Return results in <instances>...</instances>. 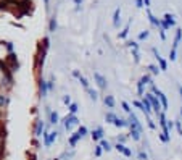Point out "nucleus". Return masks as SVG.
I'll return each instance as SVG.
<instances>
[{
	"instance_id": "nucleus-1",
	"label": "nucleus",
	"mask_w": 182,
	"mask_h": 160,
	"mask_svg": "<svg viewBox=\"0 0 182 160\" xmlns=\"http://www.w3.org/2000/svg\"><path fill=\"white\" fill-rule=\"evenodd\" d=\"M63 126H65V129L69 133L74 126H79V118H77L76 115H71V113H69V115H66L65 118H63Z\"/></svg>"
},
{
	"instance_id": "nucleus-2",
	"label": "nucleus",
	"mask_w": 182,
	"mask_h": 160,
	"mask_svg": "<svg viewBox=\"0 0 182 160\" xmlns=\"http://www.w3.org/2000/svg\"><path fill=\"white\" fill-rule=\"evenodd\" d=\"M147 84H153V79H152V76L150 74H145V76H142L140 81L137 82V94L140 95V97H143V92H145V86Z\"/></svg>"
},
{
	"instance_id": "nucleus-3",
	"label": "nucleus",
	"mask_w": 182,
	"mask_h": 160,
	"mask_svg": "<svg viewBox=\"0 0 182 160\" xmlns=\"http://www.w3.org/2000/svg\"><path fill=\"white\" fill-rule=\"evenodd\" d=\"M145 97L148 99L150 102H152V107H153V112L156 113V115H160L163 112V105L161 102H160V99L156 97V95L153 94V92H148V94H145Z\"/></svg>"
},
{
	"instance_id": "nucleus-4",
	"label": "nucleus",
	"mask_w": 182,
	"mask_h": 160,
	"mask_svg": "<svg viewBox=\"0 0 182 160\" xmlns=\"http://www.w3.org/2000/svg\"><path fill=\"white\" fill-rule=\"evenodd\" d=\"M127 120H129V128H131V129H137V131L143 133V128H142L140 121H139L137 115H135L134 112H132V113H129V116H127Z\"/></svg>"
},
{
	"instance_id": "nucleus-5",
	"label": "nucleus",
	"mask_w": 182,
	"mask_h": 160,
	"mask_svg": "<svg viewBox=\"0 0 182 160\" xmlns=\"http://www.w3.org/2000/svg\"><path fill=\"white\" fill-rule=\"evenodd\" d=\"M58 138V131H52V133H44V144H45V147H50L55 141H57Z\"/></svg>"
},
{
	"instance_id": "nucleus-6",
	"label": "nucleus",
	"mask_w": 182,
	"mask_h": 160,
	"mask_svg": "<svg viewBox=\"0 0 182 160\" xmlns=\"http://www.w3.org/2000/svg\"><path fill=\"white\" fill-rule=\"evenodd\" d=\"M152 52H153V55H155V58H156V62H158V65H160V68H161V71H166L168 70V62H166L164 58L160 55V52H158L156 49H152Z\"/></svg>"
},
{
	"instance_id": "nucleus-7",
	"label": "nucleus",
	"mask_w": 182,
	"mask_h": 160,
	"mask_svg": "<svg viewBox=\"0 0 182 160\" xmlns=\"http://www.w3.org/2000/svg\"><path fill=\"white\" fill-rule=\"evenodd\" d=\"M114 149H116L119 154H122L124 157H132L134 155V152L131 150L129 147H126V144H121V142H118L116 146H114Z\"/></svg>"
},
{
	"instance_id": "nucleus-8",
	"label": "nucleus",
	"mask_w": 182,
	"mask_h": 160,
	"mask_svg": "<svg viewBox=\"0 0 182 160\" xmlns=\"http://www.w3.org/2000/svg\"><path fill=\"white\" fill-rule=\"evenodd\" d=\"M93 79H95V82H97V86L100 87V89H106V86H108V82H106V78L105 76H101L100 73H93Z\"/></svg>"
},
{
	"instance_id": "nucleus-9",
	"label": "nucleus",
	"mask_w": 182,
	"mask_h": 160,
	"mask_svg": "<svg viewBox=\"0 0 182 160\" xmlns=\"http://www.w3.org/2000/svg\"><path fill=\"white\" fill-rule=\"evenodd\" d=\"M103 136H105V133H103V128H101V126L95 128V129L90 133V138H92V141H101V139H103Z\"/></svg>"
},
{
	"instance_id": "nucleus-10",
	"label": "nucleus",
	"mask_w": 182,
	"mask_h": 160,
	"mask_svg": "<svg viewBox=\"0 0 182 160\" xmlns=\"http://www.w3.org/2000/svg\"><path fill=\"white\" fill-rule=\"evenodd\" d=\"M182 41V29H176V36H174V41H173V50H177L179 44Z\"/></svg>"
},
{
	"instance_id": "nucleus-11",
	"label": "nucleus",
	"mask_w": 182,
	"mask_h": 160,
	"mask_svg": "<svg viewBox=\"0 0 182 160\" xmlns=\"http://www.w3.org/2000/svg\"><path fill=\"white\" fill-rule=\"evenodd\" d=\"M142 103H143V107H145V112H143V113H145L147 116H150V113L153 112V107H152V102H150L148 99H147L145 95H143V97H142Z\"/></svg>"
},
{
	"instance_id": "nucleus-12",
	"label": "nucleus",
	"mask_w": 182,
	"mask_h": 160,
	"mask_svg": "<svg viewBox=\"0 0 182 160\" xmlns=\"http://www.w3.org/2000/svg\"><path fill=\"white\" fill-rule=\"evenodd\" d=\"M44 129H45L44 121H42V120H37V121H36V128H34V133H36L37 138H39V136H44V134H42V133H44Z\"/></svg>"
},
{
	"instance_id": "nucleus-13",
	"label": "nucleus",
	"mask_w": 182,
	"mask_h": 160,
	"mask_svg": "<svg viewBox=\"0 0 182 160\" xmlns=\"http://www.w3.org/2000/svg\"><path fill=\"white\" fill-rule=\"evenodd\" d=\"M121 25V8H116L114 10V15H113V26L114 28H119Z\"/></svg>"
},
{
	"instance_id": "nucleus-14",
	"label": "nucleus",
	"mask_w": 182,
	"mask_h": 160,
	"mask_svg": "<svg viewBox=\"0 0 182 160\" xmlns=\"http://www.w3.org/2000/svg\"><path fill=\"white\" fill-rule=\"evenodd\" d=\"M39 87H41V97L45 99V97H47V91H49V84H47V81L41 79V84H39Z\"/></svg>"
},
{
	"instance_id": "nucleus-15",
	"label": "nucleus",
	"mask_w": 182,
	"mask_h": 160,
	"mask_svg": "<svg viewBox=\"0 0 182 160\" xmlns=\"http://www.w3.org/2000/svg\"><path fill=\"white\" fill-rule=\"evenodd\" d=\"M131 25H132V18L127 21V25L124 26V29L119 33V39H126V37H127V34H129V29H131Z\"/></svg>"
},
{
	"instance_id": "nucleus-16",
	"label": "nucleus",
	"mask_w": 182,
	"mask_h": 160,
	"mask_svg": "<svg viewBox=\"0 0 182 160\" xmlns=\"http://www.w3.org/2000/svg\"><path fill=\"white\" fill-rule=\"evenodd\" d=\"M114 126L116 128H129V120H124V118L118 116V120L114 121Z\"/></svg>"
},
{
	"instance_id": "nucleus-17",
	"label": "nucleus",
	"mask_w": 182,
	"mask_h": 160,
	"mask_svg": "<svg viewBox=\"0 0 182 160\" xmlns=\"http://www.w3.org/2000/svg\"><path fill=\"white\" fill-rule=\"evenodd\" d=\"M147 16H148V21L152 23V26H156V28H160V20H156V18L152 15L150 8H147Z\"/></svg>"
},
{
	"instance_id": "nucleus-18",
	"label": "nucleus",
	"mask_w": 182,
	"mask_h": 160,
	"mask_svg": "<svg viewBox=\"0 0 182 160\" xmlns=\"http://www.w3.org/2000/svg\"><path fill=\"white\" fill-rule=\"evenodd\" d=\"M79 139H82V138H81L79 134H77V131H76V133H74V134H73V136H71V138L68 139V142H69V147H76V144H77V141H79Z\"/></svg>"
},
{
	"instance_id": "nucleus-19",
	"label": "nucleus",
	"mask_w": 182,
	"mask_h": 160,
	"mask_svg": "<svg viewBox=\"0 0 182 160\" xmlns=\"http://www.w3.org/2000/svg\"><path fill=\"white\" fill-rule=\"evenodd\" d=\"M103 102H105V105L108 107V108H114V103H116L113 95H106V97L103 99Z\"/></svg>"
},
{
	"instance_id": "nucleus-20",
	"label": "nucleus",
	"mask_w": 182,
	"mask_h": 160,
	"mask_svg": "<svg viewBox=\"0 0 182 160\" xmlns=\"http://www.w3.org/2000/svg\"><path fill=\"white\" fill-rule=\"evenodd\" d=\"M116 120H118V116L114 115L113 112H108V113L105 115V121H106V123H111V125H114V121H116Z\"/></svg>"
},
{
	"instance_id": "nucleus-21",
	"label": "nucleus",
	"mask_w": 182,
	"mask_h": 160,
	"mask_svg": "<svg viewBox=\"0 0 182 160\" xmlns=\"http://www.w3.org/2000/svg\"><path fill=\"white\" fill-rule=\"evenodd\" d=\"M129 138H132V141H140L142 139V133L137 131V129H131Z\"/></svg>"
},
{
	"instance_id": "nucleus-22",
	"label": "nucleus",
	"mask_w": 182,
	"mask_h": 160,
	"mask_svg": "<svg viewBox=\"0 0 182 160\" xmlns=\"http://www.w3.org/2000/svg\"><path fill=\"white\" fill-rule=\"evenodd\" d=\"M164 21L171 26V28H173V26H176V20H174V16L171 15V13H164Z\"/></svg>"
},
{
	"instance_id": "nucleus-23",
	"label": "nucleus",
	"mask_w": 182,
	"mask_h": 160,
	"mask_svg": "<svg viewBox=\"0 0 182 160\" xmlns=\"http://www.w3.org/2000/svg\"><path fill=\"white\" fill-rule=\"evenodd\" d=\"M100 146H101V149L103 150H106V152H110L111 149H113V146L110 144V141H106V139H101L100 141Z\"/></svg>"
},
{
	"instance_id": "nucleus-24",
	"label": "nucleus",
	"mask_w": 182,
	"mask_h": 160,
	"mask_svg": "<svg viewBox=\"0 0 182 160\" xmlns=\"http://www.w3.org/2000/svg\"><path fill=\"white\" fill-rule=\"evenodd\" d=\"M60 121V116H58V112H50V123L57 125Z\"/></svg>"
},
{
	"instance_id": "nucleus-25",
	"label": "nucleus",
	"mask_w": 182,
	"mask_h": 160,
	"mask_svg": "<svg viewBox=\"0 0 182 160\" xmlns=\"http://www.w3.org/2000/svg\"><path fill=\"white\" fill-rule=\"evenodd\" d=\"M87 94H89V97L92 99L93 102H95V100L98 99V92H97V91H93L92 87H89V89H87Z\"/></svg>"
},
{
	"instance_id": "nucleus-26",
	"label": "nucleus",
	"mask_w": 182,
	"mask_h": 160,
	"mask_svg": "<svg viewBox=\"0 0 182 160\" xmlns=\"http://www.w3.org/2000/svg\"><path fill=\"white\" fill-rule=\"evenodd\" d=\"M73 155H74L73 152H63V154H61V155L58 157V159H55V160H69Z\"/></svg>"
},
{
	"instance_id": "nucleus-27",
	"label": "nucleus",
	"mask_w": 182,
	"mask_h": 160,
	"mask_svg": "<svg viewBox=\"0 0 182 160\" xmlns=\"http://www.w3.org/2000/svg\"><path fill=\"white\" fill-rule=\"evenodd\" d=\"M77 81L81 82V84H82V87H84L85 91L89 89V81H87V79H85L84 76H82V74H81V76H79V78H77Z\"/></svg>"
},
{
	"instance_id": "nucleus-28",
	"label": "nucleus",
	"mask_w": 182,
	"mask_h": 160,
	"mask_svg": "<svg viewBox=\"0 0 182 160\" xmlns=\"http://www.w3.org/2000/svg\"><path fill=\"white\" fill-rule=\"evenodd\" d=\"M148 70H150V73H152V74H158L160 71H161V68L156 66V65H148Z\"/></svg>"
},
{
	"instance_id": "nucleus-29",
	"label": "nucleus",
	"mask_w": 182,
	"mask_h": 160,
	"mask_svg": "<svg viewBox=\"0 0 182 160\" xmlns=\"http://www.w3.org/2000/svg\"><path fill=\"white\" fill-rule=\"evenodd\" d=\"M87 133H89V131H87V128H85V126H79V128H77V134L81 136V138H85Z\"/></svg>"
},
{
	"instance_id": "nucleus-30",
	"label": "nucleus",
	"mask_w": 182,
	"mask_h": 160,
	"mask_svg": "<svg viewBox=\"0 0 182 160\" xmlns=\"http://www.w3.org/2000/svg\"><path fill=\"white\" fill-rule=\"evenodd\" d=\"M137 159L139 160H148V154L145 150H139L137 152Z\"/></svg>"
},
{
	"instance_id": "nucleus-31",
	"label": "nucleus",
	"mask_w": 182,
	"mask_h": 160,
	"mask_svg": "<svg viewBox=\"0 0 182 160\" xmlns=\"http://www.w3.org/2000/svg\"><path fill=\"white\" fill-rule=\"evenodd\" d=\"M55 29H57V20L52 18V20H50V25H49V31L50 33H55Z\"/></svg>"
},
{
	"instance_id": "nucleus-32",
	"label": "nucleus",
	"mask_w": 182,
	"mask_h": 160,
	"mask_svg": "<svg viewBox=\"0 0 182 160\" xmlns=\"http://www.w3.org/2000/svg\"><path fill=\"white\" fill-rule=\"evenodd\" d=\"M148 36H150V31H148V29H145V31H142V33L137 36V39H139V41H143V39H147Z\"/></svg>"
},
{
	"instance_id": "nucleus-33",
	"label": "nucleus",
	"mask_w": 182,
	"mask_h": 160,
	"mask_svg": "<svg viewBox=\"0 0 182 160\" xmlns=\"http://www.w3.org/2000/svg\"><path fill=\"white\" fill-rule=\"evenodd\" d=\"M68 108H69V113H71V115H76V113H77V110H79L77 103H71V105H69Z\"/></svg>"
},
{
	"instance_id": "nucleus-34",
	"label": "nucleus",
	"mask_w": 182,
	"mask_h": 160,
	"mask_svg": "<svg viewBox=\"0 0 182 160\" xmlns=\"http://www.w3.org/2000/svg\"><path fill=\"white\" fill-rule=\"evenodd\" d=\"M158 138H160V139L163 141V142H169L171 141V136H168V134H164V133H160V134H158Z\"/></svg>"
},
{
	"instance_id": "nucleus-35",
	"label": "nucleus",
	"mask_w": 182,
	"mask_h": 160,
	"mask_svg": "<svg viewBox=\"0 0 182 160\" xmlns=\"http://www.w3.org/2000/svg\"><path fill=\"white\" fill-rule=\"evenodd\" d=\"M132 105H134V107H137L139 110L145 112V107H143V103H142V100H134V102H132Z\"/></svg>"
},
{
	"instance_id": "nucleus-36",
	"label": "nucleus",
	"mask_w": 182,
	"mask_h": 160,
	"mask_svg": "<svg viewBox=\"0 0 182 160\" xmlns=\"http://www.w3.org/2000/svg\"><path fill=\"white\" fill-rule=\"evenodd\" d=\"M121 107H122V110H124L127 115H129V113H132V110H131V105L127 102H121Z\"/></svg>"
},
{
	"instance_id": "nucleus-37",
	"label": "nucleus",
	"mask_w": 182,
	"mask_h": 160,
	"mask_svg": "<svg viewBox=\"0 0 182 160\" xmlns=\"http://www.w3.org/2000/svg\"><path fill=\"white\" fill-rule=\"evenodd\" d=\"M101 152H103V149H101V146H100V144H98V146H95L93 155H95V157H100V155H101Z\"/></svg>"
},
{
	"instance_id": "nucleus-38",
	"label": "nucleus",
	"mask_w": 182,
	"mask_h": 160,
	"mask_svg": "<svg viewBox=\"0 0 182 160\" xmlns=\"http://www.w3.org/2000/svg\"><path fill=\"white\" fill-rule=\"evenodd\" d=\"M132 57H134V62L135 63L140 62V53H139V50H132Z\"/></svg>"
},
{
	"instance_id": "nucleus-39",
	"label": "nucleus",
	"mask_w": 182,
	"mask_h": 160,
	"mask_svg": "<svg viewBox=\"0 0 182 160\" xmlns=\"http://www.w3.org/2000/svg\"><path fill=\"white\" fill-rule=\"evenodd\" d=\"M126 45H127V47H131L132 50H139V44H137V42H134V41H129Z\"/></svg>"
},
{
	"instance_id": "nucleus-40",
	"label": "nucleus",
	"mask_w": 182,
	"mask_h": 160,
	"mask_svg": "<svg viewBox=\"0 0 182 160\" xmlns=\"http://www.w3.org/2000/svg\"><path fill=\"white\" fill-rule=\"evenodd\" d=\"M147 125H148V128H150V129H156V125H155V121H153L152 118H150V116L147 118Z\"/></svg>"
},
{
	"instance_id": "nucleus-41",
	"label": "nucleus",
	"mask_w": 182,
	"mask_h": 160,
	"mask_svg": "<svg viewBox=\"0 0 182 160\" xmlns=\"http://www.w3.org/2000/svg\"><path fill=\"white\" fill-rule=\"evenodd\" d=\"M63 103H65V105H71V103H73V102H71V97H69V95L68 94H66V95H63Z\"/></svg>"
},
{
	"instance_id": "nucleus-42",
	"label": "nucleus",
	"mask_w": 182,
	"mask_h": 160,
	"mask_svg": "<svg viewBox=\"0 0 182 160\" xmlns=\"http://www.w3.org/2000/svg\"><path fill=\"white\" fill-rule=\"evenodd\" d=\"M176 55H177V50H173V49H171V52H169V60H171V62H174V60L177 58Z\"/></svg>"
},
{
	"instance_id": "nucleus-43",
	"label": "nucleus",
	"mask_w": 182,
	"mask_h": 160,
	"mask_svg": "<svg viewBox=\"0 0 182 160\" xmlns=\"http://www.w3.org/2000/svg\"><path fill=\"white\" fill-rule=\"evenodd\" d=\"M176 129H177V133L182 136V125H181V121H179V120H176Z\"/></svg>"
},
{
	"instance_id": "nucleus-44",
	"label": "nucleus",
	"mask_w": 182,
	"mask_h": 160,
	"mask_svg": "<svg viewBox=\"0 0 182 160\" xmlns=\"http://www.w3.org/2000/svg\"><path fill=\"white\" fill-rule=\"evenodd\" d=\"M126 141H127V136H124V134H121V136H118V142H121V144H124Z\"/></svg>"
},
{
	"instance_id": "nucleus-45",
	"label": "nucleus",
	"mask_w": 182,
	"mask_h": 160,
	"mask_svg": "<svg viewBox=\"0 0 182 160\" xmlns=\"http://www.w3.org/2000/svg\"><path fill=\"white\" fill-rule=\"evenodd\" d=\"M135 7H137V8H143V7H145L143 0H135Z\"/></svg>"
},
{
	"instance_id": "nucleus-46",
	"label": "nucleus",
	"mask_w": 182,
	"mask_h": 160,
	"mask_svg": "<svg viewBox=\"0 0 182 160\" xmlns=\"http://www.w3.org/2000/svg\"><path fill=\"white\" fill-rule=\"evenodd\" d=\"M174 126H176V121H171V120H168V129H169V131H173Z\"/></svg>"
},
{
	"instance_id": "nucleus-47",
	"label": "nucleus",
	"mask_w": 182,
	"mask_h": 160,
	"mask_svg": "<svg viewBox=\"0 0 182 160\" xmlns=\"http://www.w3.org/2000/svg\"><path fill=\"white\" fill-rule=\"evenodd\" d=\"M160 37H161V41H166V33L163 28H160Z\"/></svg>"
},
{
	"instance_id": "nucleus-48",
	"label": "nucleus",
	"mask_w": 182,
	"mask_h": 160,
	"mask_svg": "<svg viewBox=\"0 0 182 160\" xmlns=\"http://www.w3.org/2000/svg\"><path fill=\"white\" fill-rule=\"evenodd\" d=\"M82 2H84V0H74V3L77 5V10H79V7L82 5Z\"/></svg>"
},
{
	"instance_id": "nucleus-49",
	"label": "nucleus",
	"mask_w": 182,
	"mask_h": 160,
	"mask_svg": "<svg viewBox=\"0 0 182 160\" xmlns=\"http://www.w3.org/2000/svg\"><path fill=\"white\" fill-rule=\"evenodd\" d=\"M47 84H49V89H50V91H52V89H53V78H52V79H50V81H49V82H47Z\"/></svg>"
},
{
	"instance_id": "nucleus-50",
	"label": "nucleus",
	"mask_w": 182,
	"mask_h": 160,
	"mask_svg": "<svg viewBox=\"0 0 182 160\" xmlns=\"http://www.w3.org/2000/svg\"><path fill=\"white\" fill-rule=\"evenodd\" d=\"M73 76H74V78H79V76H81V73H79L77 70H74L73 71Z\"/></svg>"
},
{
	"instance_id": "nucleus-51",
	"label": "nucleus",
	"mask_w": 182,
	"mask_h": 160,
	"mask_svg": "<svg viewBox=\"0 0 182 160\" xmlns=\"http://www.w3.org/2000/svg\"><path fill=\"white\" fill-rule=\"evenodd\" d=\"M143 3H145L147 8H150V0H143Z\"/></svg>"
},
{
	"instance_id": "nucleus-52",
	"label": "nucleus",
	"mask_w": 182,
	"mask_h": 160,
	"mask_svg": "<svg viewBox=\"0 0 182 160\" xmlns=\"http://www.w3.org/2000/svg\"><path fill=\"white\" fill-rule=\"evenodd\" d=\"M5 103V97H2V95H0V105H3Z\"/></svg>"
},
{
	"instance_id": "nucleus-53",
	"label": "nucleus",
	"mask_w": 182,
	"mask_h": 160,
	"mask_svg": "<svg viewBox=\"0 0 182 160\" xmlns=\"http://www.w3.org/2000/svg\"><path fill=\"white\" fill-rule=\"evenodd\" d=\"M177 89H179V94H181V99H182V86H177Z\"/></svg>"
},
{
	"instance_id": "nucleus-54",
	"label": "nucleus",
	"mask_w": 182,
	"mask_h": 160,
	"mask_svg": "<svg viewBox=\"0 0 182 160\" xmlns=\"http://www.w3.org/2000/svg\"><path fill=\"white\" fill-rule=\"evenodd\" d=\"M45 2V8H49V0H44Z\"/></svg>"
},
{
	"instance_id": "nucleus-55",
	"label": "nucleus",
	"mask_w": 182,
	"mask_h": 160,
	"mask_svg": "<svg viewBox=\"0 0 182 160\" xmlns=\"http://www.w3.org/2000/svg\"><path fill=\"white\" fill-rule=\"evenodd\" d=\"M179 113H181V116H182V108H181V112H179Z\"/></svg>"
}]
</instances>
